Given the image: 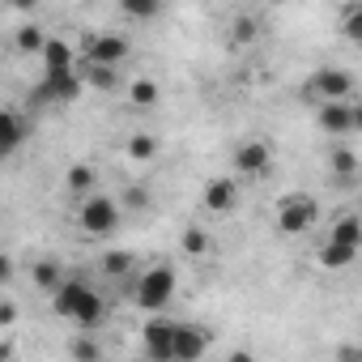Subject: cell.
<instances>
[{
    "label": "cell",
    "mask_w": 362,
    "mask_h": 362,
    "mask_svg": "<svg viewBox=\"0 0 362 362\" xmlns=\"http://www.w3.org/2000/svg\"><path fill=\"white\" fill-rule=\"evenodd\" d=\"M5 358H13V345H9V341H0V362H5Z\"/></svg>",
    "instance_id": "34"
},
{
    "label": "cell",
    "mask_w": 362,
    "mask_h": 362,
    "mask_svg": "<svg viewBox=\"0 0 362 362\" xmlns=\"http://www.w3.org/2000/svg\"><path fill=\"white\" fill-rule=\"evenodd\" d=\"M64 188H69L77 201L90 197V192H98V166H90V162H73L69 175H64Z\"/></svg>",
    "instance_id": "17"
},
{
    "label": "cell",
    "mask_w": 362,
    "mask_h": 362,
    "mask_svg": "<svg viewBox=\"0 0 362 362\" xmlns=\"http://www.w3.org/2000/svg\"><path fill=\"white\" fill-rule=\"evenodd\" d=\"M13 43H18V52L39 56V52H43V43H47V35H43L35 22H22V26H18V35H13Z\"/></svg>",
    "instance_id": "25"
},
{
    "label": "cell",
    "mask_w": 362,
    "mask_h": 362,
    "mask_svg": "<svg viewBox=\"0 0 362 362\" xmlns=\"http://www.w3.org/2000/svg\"><path fill=\"white\" fill-rule=\"evenodd\" d=\"M214 337L201 324H175V341H170V362H201L209 354Z\"/></svg>",
    "instance_id": "8"
},
{
    "label": "cell",
    "mask_w": 362,
    "mask_h": 362,
    "mask_svg": "<svg viewBox=\"0 0 362 362\" xmlns=\"http://www.w3.org/2000/svg\"><path fill=\"white\" fill-rule=\"evenodd\" d=\"M358 170H362V162H358V153L349 145H337L328 153V179H337V184H354Z\"/></svg>",
    "instance_id": "16"
},
{
    "label": "cell",
    "mask_w": 362,
    "mask_h": 362,
    "mask_svg": "<svg viewBox=\"0 0 362 362\" xmlns=\"http://www.w3.org/2000/svg\"><path fill=\"white\" fill-rule=\"evenodd\" d=\"M77 73H81V86H86V90H103V94H111V90L124 86L119 69H111V64H81V60H77Z\"/></svg>",
    "instance_id": "15"
},
{
    "label": "cell",
    "mask_w": 362,
    "mask_h": 362,
    "mask_svg": "<svg viewBox=\"0 0 362 362\" xmlns=\"http://www.w3.org/2000/svg\"><path fill=\"white\" fill-rule=\"evenodd\" d=\"M39 60H43V73H47V77H52V73H73V69H77V52H73L64 39H47L43 52H39Z\"/></svg>",
    "instance_id": "14"
},
{
    "label": "cell",
    "mask_w": 362,
    "mask_h": 362,
    "mask_svg": "<svg viewBox=\"0 0 362 362\" xmlns=\"http://www.w3.org/2000/svg\"><path fill=\"white\" fill-rule=\"evenodd\" d=\"M128 56H132V43H128L124 35H115V30H94V35H86V39H81V52H77L81 64H111V69H124Z\"/></svg>",
    "instance_id": "4"
},
{
    "label": "cell",
    "mask_w": 362,
    "mask_h": 362,
    "mask_svg": "<svg viewBox=\"0 0 362 362\" xmlns=\"http://www.w3.org/2000/svg\"><path fill=\"white\" fill-rule=\"evenodd\" d=\"M22 311H18V303L13 298H0V328H13V320H18Z\"/></svg>",
    "instance_id": "31"
},
{
    "label": "cell",
    "mask_w": 362,
    "mask_h": 362,
    "mask_svg": "<svg viewBox=\"0 0 362 362\" xmlns=\"http://www.w3.org/2000/svg\"><path fill=\"white\" fill-rule=\"evenodd\" d=\"M141 341H145V358H153V362H170L175 320H166L162 311H149V320L141 324Z\"/></svg>",
    "instance_id": "10"
},
{
    "label": "cell",
    "mask_w": 362,
    "mask_h": 362,
    "mask_svg": "<svg viewBox=\"0 0 362 362\" xmlns=\"http://www.w3.org/2000/svg\"><path fill=\"white\" fill-rule=\"evenodd\" d=\"M269 166H273V145H269V141L252 136V141H243V145L235 149V170H239V175L260 179V175H269Z\"/></svg>",
    "instance_id": "11"
},
{
    "label": "cell",
    "mask_w": 362,
    "mask_h": 362,
    "mask_svg": "<svg viewBox=\"0 0 362 362\" xmlns=\"http://www.w3.org/2000/svg\"><path fill=\"white\" fill-rule=\"evenodd\" d=\"M124 153H128L132 162H153V158L162 153V141H158V132H132V136L124 141Z\"/></svg>",
    "instance_id": "20"
},
{
    "label": "cell",
    "mask_w": 362,
    "mask_h": 362,
    "mask_svg": "<svg viewBox=\"0 0 362 362\" xmlns=\"http://www.w3.org/2000/svg\"><path fill=\"white\" fill-rule=\"evenodd\" d=\"M145 205H149V197H145V188H141V184L124 188V205H119L124 214H128V209H145Z\"/></svg>",
    "instance_id": "30"
},
{
    "label": "cell",
    "mask_w": 362,
    "mask_h": 362,
    "mask_svg": "<svg viewBox=\"0 0 362 362\" xmlns=\"http://www.w3.org/2000/svg\"><path fill=\"white\" fill-rule=\"evenodd\" d=\"M81 73L73 69V73H43V81L35 86V94H30V103H77L81 98Z\"/></svg>",
    "instance_id": "9"
},
{
    "label": "cell",
    "mask_w": 362,
    "mask_h": 362,
    "mask_svg": "<svg viewBox=\"0 0 362 362\" xmlns=\"http://www.w3.org/2000/svg\"><path fill=\"white\" fill-rule=\"evenodd\" d=\"M179 252H184L188 260H205V256L214 252V239H209V230H205V226H188L184 235H179Z\"/></svg>",
    "instance_id": "22"
},
{
    "label": "cell",
    "mask_w": 362,
    "mask_h": 362,
    "mask_svg": "<svg viewBox=\"0 0 362 362\" xmlns=\"http://www.w3.org/2000/svg\"><path fill=\"white\" fill-rule=\"evenodd\" d=\"M52 311H56V320H73L77 328H90L94 332L107 320V298L90 281H81V277H64L52 290Z\"/></svg>",
    "instance_id": "1"
},
{
    "label": "cell",
    "mask_w": 362,
    "mask_h": 362,
    "mask_svg": "<svg viewBox=\"0 0 362 362\" xmlns=\"http://www.w3.org/2000/svg\"><path fill=\"white\" fill-rule=\"evenodd\" d=\"M115 5H119L124 18H132V22H149V18H158V13L166 9V0H115Z\"/></svg>",
    "instance_id": "24"
},
{
    "label": "cell",
    "mask_w": 362,
    "mask_h": 362,
    "mask_svg": "<svg viewBox=\"0 0 362 362\" xmlns=\"http://www.w3.org/2000/svg\"><path fill=\"white\" fill-rule=\"evenodd\" d=\"M358 252H362V247H349V243L328 239V243L320 247V264H324V269H332V273H341V269H349V264L358 260Z\"/></svg>",
    "instance_id": "21"
},
{
    "label": "cell",
    "mask_w": 362,
    "mask_h": 362,
    "mask_svg": "<svg viewBox=\"0 0 362 362\" xmlns=\"http://www.w3.org/2000/svg\"><path fill=\"white\" fill-rule=\"evenodd\" d=\"M69 354H73L77 362H98V358H103V345H98V341L90 337V328H81V337H77V341L69 345Z\"/></svg>",
    "instance_id": "27"
},
{
    "label": "cell",
    "mask_w": 362,
    "mask_h": 362,
    "mask_svg": "<svg viewBox=\"0 0 362 362\" xmlns=\"http://www.w3.org/2000/svg\"><path fill=\"white\" fill-rule=\"evenodd\" d=\"M315 222H320L315 197L294 192V197H281V201H277V235H307Z\"/></svg>",
    "instance_id": "5"
},
{
    "label": "cell",
    "mask_w": 362,
    "mask_h": 362,
    "mask_svg": "<svg viewBox=\"0 0 362 362\" xmlns=\"http://www.w3.org/2000/svg\"><path fill=\"white\" fill-rule=\"evenodd\" d=\"M328 239L349 243V247H362V218H358V214H341V218L328 226Z\"/></svg>",
    "instance_id": "23"
},
{
    "label": "cell",
    "mask_w": 362,
    "mask_h": 362,
    "mask_svg": "<svg viewBox=\"0 0 362 362\" xmlns=\"http://www.w3.org/2000/svg\"><path fill=\"white\" fill-rule=\"evenodd\" d=\"M358 22H362V9H358V0H354V5H345V13H341V30H345V39H354V43H358V30H362Z\"/></svg>",
    "instance_id": "29"
},
{
    "label": "cell",
    "mask_w": 362,
    "mask_h": 362,
    "mask_svg": "<svg viewBox=\"0 0 362 362\" xmlns=\"http://www.w3.org/2000/svg\"><path fill=\"white\" fill-rule=\"evenodd\" d=\"M30 136V119L22 111H0V162H5L13 149H22V141Z\"/></svg>",
    "instance_id": "13"
},
{
    "label": "cell",
    "mask_w": 362,
    "mask_h": 362,
    "mask_svg": "<svg viewBox=\"0 0 362 362\" xmlns=\"http://www.w3.org/2000/svg\"><path fill=\"white\" fill-rule=\"evenodd\" d=\"M132 269H136V256H132V252H107V256H103V273L115 277V281H119V277H132Z\"/></svg>",
    "instance_id": "26"
},
{
    "label": "cell",
    "mask_w": 362,
    "mask_h": 362,
    "mask_svg": "<svg viewBox=\"0 0 362 362\" xmlns=\"http://www.w3.org/2000/svg\"><path fill=\"white\" fill-rule=\"evenodd\" d=\"M13 269H18L13 256H9V252H0V286H9V281H13Z\"/></svg>",
    "instance_id": "32"
},
{
    "label": "cell",
    "mask_w": 362,
    "mask_h": 362,
    "mask_svg": "<svg viewBox=\"0 0 362 362\" xmlns=\"http://www.w3.org/2000/svg\"><path fill=\"white\" fill-rule=\"evenodd\" d=\"M256 35H260L256 18H247V13H243V18H235V26H230V39H235V43H252Z\"/></svg>",
    "instance_id": "28"
},
{
    "label": "cell",
    "mask_w": 362,
    "mask_h": 362,
    "mask_svg": "<svg viewBox=\"0 0 362 362\" xmlns=\"http://www.w3.org/2000/svg\"><path fill=\"white\" fill-rule=\"evenodd\" d=\"M205 209L209 214H235L239 209V184H235V179H226V175H218V179H209V184H205Z\"/></svg>",
    "instance_id": "12"
},
{
    "label": "cell",
    "mask_w": 362,
    "mask_h": 362,
    "mask_svg": "<svg viewBox=\"0 0 362 362\" xmlns=\"http://www.w3.org/2000/svg\"><path fill=\"white\" fill-rule=\"evenodd\" d=\"M354 90H358V81H354V73H345V69H315V73L307 77V86H303V94L315 98V103L354 98Z\"/></svg>",
    "instance_id": "6"
},
{
    "label": "cell",
    "mask_w": 362,
    "mask_h": 362,
    "mask_svg": "<svg viewBox=\"0 0 362 362\" xmlns=\"http://www.w3.org/2000/svg\"><path fill=\"white\" fill-rule=\"evenodd\" d=\"M5 5H9L13 13H26V18H30V13L39 9V0H5Z\"/></svg>",
    "instance_id": "33"
},
{
    "label": "cell",
    "mask_w": 362,
    "mask_h": 362,
    "mask_svg": "<svg viewBox=\"0 0 362 362\" xmlns=\"http://www.w3.org/2000/svg\"><path fill=\"white\" fill-rule=\"evenodd\" d=\"M315 128L328 132V136H345V132H358L362 128V111L354 98H337V103H320L315 111Z\"/></svg>",
    "instance_id": "7"
},
{
    "label": "cell",
    "mask_w": 362,
    "mask_h": 362,
    "mask_svg": "<svg viewBox=\"0 0 362 362\" xmlns=\"http://www.w3.org/2000/svg\"><path fill=\"white\" fill-rule=\"evenodd\" d=\"M64 277H69V273H64V264H60L56 256H43V260H35V264H30V281H35L43 294H52Z\"/></svg>",
    "instance_id": "19"
},
{
    "label": "cell",
    "mask_w": 362,
    "mask_h": 362,
    "mask_svg": "<svg viewBox=\"0 0 362 362\" xmlns=\"http://www.w3.org/2000/svg\"><path fill=\"white\" fill-rule=\"evenodd\" d=\"M124 98H128L136 111H153V107L162 103V90H158V81L136 77V81H128V86H124Z\"/></svg>",
    "instance_id": "18"
},
{
    "label": "cell",
    "mask_w": 362,
    "mask_h": 362,
    "mask_svg": "<svg viewBox=\"0 0 362 362\" xmlns=\"http://www.w3.org/2000/svg\"><path fill=\"white\" fill-rule=\"evenodd\" d=\"M119 222H124V209H119V201H111V197H103V192H90V197H81L77 226H81L86 235H94V239H103V235H115V230H119Z\"/></svg>",
    "instance_id": "3"
},
{
    "label": "cell",
    "mask_w": 362,
    "mask_h": 362,
    "mask_svg": "<svg viewBox=\"0 0 362 362\" xmlns=\"http://www.w3.org/2000/svg\"><path fill=\"white\" fill-rule=\"evenodd\" d=\"M179 290V277L170 264H149L136 281H132V303L149 315V311H166V303L175 298Z\"/></svg>",
    "instance_id": "2"
}]
</instances>
